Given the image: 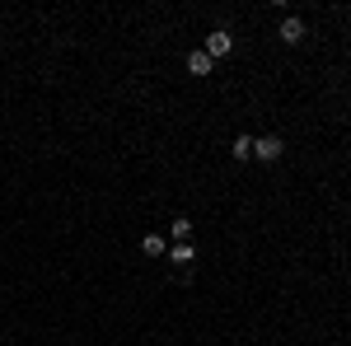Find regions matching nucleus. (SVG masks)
<instances>
[{
  "instance_id": "nucleus-1",
  "label": "nucleus",
  "mask_w": 351,
  "mask_h": 346,
  "mask_svg": "<svg viewBox=\"0 0 351 346\" xmlns=\"http://www.w3.org/2000/svg\"><path fill=\"white\" fill-rule=\"evenodd\" d=\"M281 155H286V140H281V136H253V160H263V164H276L281 160Z\"/></svg>"
},
{
  "instance_id": "nucleus-2",
  "label": "nucleus",
  "mask_w": 351,
  "mask_h": 346,
  "mask_svg": "<svg viewBox=\"0 0 351 346\" xmlns=\"http://www.w3.org/2000/svg\"><path fill=\"white\" fill-rule=\"evenodd\" d=\"M169 262H173V276H178V281H192L197 248H192V243H173V248H169Z\"/></svg>"
},
{
  "instance_id": "nucleus-3",
  "label": "nucleus",
  "mask_w": 351,
  "mask_h": 346,
  "mask_svg": "<svg viewBox=\"0 0 351 346\" xmlns=\"http://www.w3.org/2000/svg\"><path fill=\"white\" fill-rule=\"evenodd\" d=\"M202 52L211 56V61L230 56V52H234V33H230V28H211V33H206V47H202Z\"/></svg>"
},
{
  "instance_id": "nucleus-4",
  "label": "nucleus",
  "mask_w": 351,
  "mask_h": 346,
  "mask_svg": "<svg viewBox=\"0 0 351 346\" xmlns=\"http://www.w3.org/2000/svg\"><path fill=\"white\" fill-rule=\"evenodd\" d=\"M276 38H281L286 47H300V42L309 38V28H304V19H295V14H291V19H281V33H276Z\"/></svg>"
},
{
  "instance_id": "nucleus-5",
  "label": "nucleus",
  "mask_w": 351,
  "mask_h": 346,
  "mask_svg": "<svg viewBox=\"0 0 351 346\" xmlns=\"http://www.w3.org/2000/svg\"><path fill=\"white\" fill-rule=\"evenodd\" d=\"M141 253H145V258H169V243H164V234H145V239H141Z\"/></svg>"
},
{
  "instance_id": "nucleus-6",
  "label": "nucleus",
  "mask_w": 351,
  "mask_h": 346,
  "mask_svg": "<svg viewBox=\"0 0 351 346\" xmlns=\"http://www.w3.org/2000/svg\"><path fill=\"white\" fill-rule=\"evenodd\" d=\"M188 71H192V75H211V71H216V61H211L206 52H188Z\"/></svg>"
},
{
  "instance_id": "nucleus-7",
  "label": "nucleus",
  "mask_w": 351,
  "mask_h": 346,
  "mask_svg": "<svg viewBox=\"0 0 351 346\" xmlns=\"http://www.w3.org/2000/svg\"><path fill=\"white\" fill-rule=\"evenodd\" d=\"M230 155L234 160H253V136H234L230 140Z\"/></svg>"
},
{
  "instance_id": "nucleus-8",
  "label": "nucleus",
  "mask_w": 351,
  "mask_h": 346,
  "mask_svg": "<svg viewBox=\"0 0 351 346\" xmlns=\"http://www.w3.org/2000/svg\"><path fill=\"white\" fill-rule=\"evenodd\" d=\"M169 234H173L178 243H192V220H188V215H178V220L169 225Z\"/></svg>"
}]
</instances>
